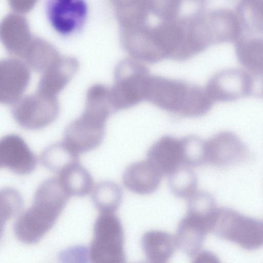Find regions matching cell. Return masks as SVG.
<instances>
[{
    "mask_svg": "<svg viewBox=\"0 0 263 263\" xmlns=\"http://www.w3.org/2000/svg\"><path fill=\"white\" fill-rule=\"evenodd\" d=\"M162 176L146 160L128 165L123 174L122 182L128 190L137 194L147 195L157 190Z\"/></svg>",
    "mask_w": 263,
    "mask_h": 263,
    "instance_id": "obj_19",
    "label": "cell"
},
{
    "mask_svg": "<svg viewBox=\"0 0 263 263\" xmlns=\"http://www.w3.org/2000/svg\"><path fill=\"white\" fill-rule=\"evenodd\" d=\"M1 222L2 228L6 221L22 210L24 201L16 190L7 187L1 191Z\"/></svg>",
    "mask_w": 263,
    "mask_h": 263,
    "instance_id": "obj_31",
    "label": "cell"
},
{
    "mask_svg": "<svg viewBox=\"0 0 263 263\" xmlns=\"http://www.w3.org/2000/svg\"><path fill=\"white\" fill-rule=\"evenodd\" d=\"M152 75L147 67L133 58L119 61L114 71V83L110 88L116 111L131 108L146 100Z\"/></svg>",
    "mask_w": 263,
    "mask_h": 263,
    "instance_id": "obj_3",
    "label": "cell"
},
{
    "mask_svg": "<svg viewBox=\"0 0 263 263\" xmlns=\"http://www.w3.org/2000/svg\"><path fill=\"white\" fill-rule=\"evenodd\" d=\"M37 159L25 141L17 134H8L0 141V166L18 175L33 172Z\"/></svg>",
    "mask_w": 263,
    "mask_h": 263,
    "instance_id": "obj_13",
    "label": "cell"
},
{
    "mask_svg": "<svg viewBox=\"0 0 263 263\" xmlns=\"http://www.w3.org/2000/svg\"><path fill=\"white\" fill-rule=\"evenodd\" d=\"M249 151L242 141L234 133H218L205 141L206 163L217 166L238 163L248 155Z\"/></svg>",
    "mask_w": 263,
    "mask_h": 263,
    "instance_id": "obj_11",
    "label": "cell"
},
{
    "mask_svg": "<svg viewBox=\"0 0 263 263\" xmlns=\"http://www.w3.org/2000/svg\"><path fill=\"white\" fill-rule=\"evenodd\" d=\"M235 43L240 64L256 76H263V36L242 35Z\"/></svg>",
    "mask_w": 263,
    "mask_h": 263,
    "instance_id": "obj_21",
    "label": "cell"
},
{
    "mask_svg": "<svg viewBox=\"0 0 263 263\" xmlns=\"http://www.w3.org/2000/svg\"><path fill=\"white\" fill-rule=\"evenodd\" d=\"M70 196L58 178L43 181L35 193L32 205L13 224L16 238L26 244L37 242L52 228Z\"/></svg>",
    "mask_w": 263,
    "mask_h": 263,
    "instance_id": "obj_1",
    "label": "cell"
},
{
    "mask_svg": "<svg viewBox=\"0 0 263 263\" xmlns=\"http://www.w3.org/2000/svg\"><path fill=\"white\" fill-rule=\"evenodd\" d=\"M262 0H239L238 3L241 4H251L258 2L261 1Z\"/></svg>",
    "mask_w": 263,
    "mask_h": 263,
    "instance_id": "obj_35",
    "label": "cell"
},
{
    "mask_svg": "<svg viewBox=\"0 0 263 263\" xmlns=\"http://www.w3.org/2000/svg\"><path fill=\"white\" fill-rule=\"evenodd\" d=\"M204 16L213 44L235 42L242 35V25L236 12L217 9Z\"/></svg>",
    "mask_w": 263,
    "mask_h": 263,
    "instance_id": "obj_16",
    "label": "cell"
},
{
    "mask_svg": "<svg viewBox=\"0 0 263 263\" xmlns=\"http://www.w3.org/2000/svg\"><path fill=\"white\" fill-rule=\"evenodd\" d=\"M79 155L64 141L57 142L45 148L41 155V162L48 170L59 173L69 165L79 162Z\"/></svg>",
    "mask_w": 263,
    "mask_h": 263,
    "instance_id": "obj_25",
    "label": "cell"
},
{
    "mask_svg": "<svg viewBox=\"0 0 263 263\" xmlns=\"http://www.w3.org/2000/svg\"><path fill=\"white\" fill-rule=\"evenodd\" d=\"M147 160L162 176H170L183 165L181 139L170 135L161 137L148 150Z\"/></svg>",
    "mask_w": 263,
    "mask_h": 263,
    "instance_id": "obj_14",
    "label": "cell"
},
{
    "mask_svg": "<svg viewBox=\"0 0 263 263\" xmlns=\"http://www.w3.org/2000/svg\"><path fill=\"white\" fill-rule=\"evenodd\" d=\"M188 199L187 214L193 215L207 223L210 228L217 211L214 197L205 191H196Z\"/></svg>",
    "mask_w": 263,
    "mask_h": 263,
    "instance_id": "obj_28",
    "label": "cell"
},
{
    "mask_svg": "<svg viewBox=\"0 0 263 263\" xmlns=\"http://www.w3.org/2000/svg\"><path fill=\"white\" fill-rule=\"evenodd\" d=\"M210 231L246 250H254L263 246V221L229 208H217Z\"/></svg>",
    "mask_w": 263,
    "mask_h": 263,
    "instance_id": "obj_4",
    "label": "cell"
},
{
    "mask_svg": "<svg viewBox=\"0 0 263 263\" xmlns=\"http://www.w3.org/2000/svg\"><path fill=\"white\" fill-rule=\"evenodd\" d=\"M45 11L53 30L60 35L68 37L83 28L88 8L85 0H47Z\"/></svg>",
    "mask_w": 263,
    "mask_h": 263,
    "instance_id": "obj_9",
    "label": "cell"
},
{
    "mask_svg": "<svg viewBox=\"0 0 263 263\" xmlns=\"http://www.w3.org/2000/svg\"><path fill=\"white\" fill-rule=\"evenodd\" d=\"M183 0H146L149 12L162 21L177 18Z\"/></svg>",
    "mask_w": 263,
    "mask_h": 263,
    "instance_id": "obj_32",
    "label": "cell"
},
{
    "mask_svg": "<svg viewBox=\"0 0 263 263\" xmlns=\"http://www.w3.org/2000/svg\"><path fill=\"white\" fill-rule=\"evenodd\" d=\"M63 189L70 196H84L91 191L92 178L89 172L79 162L66 166L58 178Z\"/></svg>",
    "mask_w": 263,
    "mask_h": 263,
    "instance_id": "obj_23",
    "label": "cell"
},
{
    "mask_svg": "<svg viewBox=\"0 0 263 263\" xmlns=\"http://www.w3.org/2000/svg\"><path fill=\"white\" fill-rule=\"evenodd\" d=\"M59 259L64 262H88L89 249L83 246L69 248L61 252Z\"/></svg>",
    "mask_w": 263,
    "mask_h": 263,
    "instance_id": "obj_33",
    "label": "cell"
},
{
    "mask_svg": "<svg viewBox=\"0 0 263 263\" xmlns=\"http://www.w3.org/2000/svg\"><path fill=\"white\" fill-rule=\"evenodd\" d=\"M146 100L166 111L190 118L206 114L214 102L200 86L156 76L150 78Z\"/></svg>",
    "mask_w": 263,
    "mask_h": 263,
    "instance_id": "obj_2",
    "label": "cell"
},
{
    "mask_svg": "<svg viewBox=\"0 0 263 263\" xmlns=\"http://www.w3.org/2000/svg\"><path fill=\"white\" fill-rule=\"evenodd\" d=\"M123 198L121 187L110 181H103L93 188L91 199L95 207L102 213H114L119 207Z\"/></svg>",
    "mask_w": 263,
    "mask_h": 263,
    "instance_id": "obj_26",
    "label": "cell"
},
{
    "mask_svg": "<svg viewBox=\"0 0 263 263\" xmlns=\"http://www.w3.org/2000/svg\"><path fill=\"white\" fill-rule=\"evenodd\" d=\"M105 123L83 113L71 121L64 132V142L78 154L91 151L102 143Z\"/></svg>",
    "mask_w": 263,
    "mask_h": 263,
    "instance_id": "obj_10",
    "label": "cell"
},
{
    "mask_svg": "<svg viewBox=\"0 0 263 263\" xmlns=\"http://www.w3.org/2000/svg\"><path fill=\"white\" fill-rule=\"evenodd\" d=\"M168 185L172 193L181 198H189L196 192L198 179L189 166L182 165L169 176Z\"/></svg>",
    "mask_w": 263,
    "mask_h": 263,
    "instance_id": "obj_27",
    "label": "cell"
},
{
    "mask_svg": "<svg viewBox=\"0 0 263 263\" xmlns=\"http://www.w3.org/2000/svg\"><path fill=\"white\" fill-rule=\"evenodd\" d=\"M61 55L50 43L40 38L33 37L21 58L35 72H43Z\"/></svg>",
    "mask_w": 263,
    "mask_h": 263,
    "instance_id": "obj_22",
    "label": "cell"
},
{
    "mask_svg": "<svg viewBox=\"0 0 263 263\" xmlns=\"http://www.w3.org/2000/svg\"><path fill=\"white\" fill-rule=\"evenodd\" d=\"M31 78L29 67L15 58L0 62V101L12 105L19 100L28 87Z\"/></svg>",
    "mask_w": 263,
    "mask_h": 263,
    "instance_id": "obj_12",
    "label": "cell"
},
{
    "mask_svg": "<svg viewBox=\"0 0 263 263\" xmlns=\"http://www.w3.org/2000/svg\"><path fill=\"white\" fill-rule=\"evenodd\" d=\"M236 12L243 29L263 34V1L247 5H238Z\"/></svg>",
    "mask_w": 263,
    "mask_h": 263,
    "instance_id": "obj_30",
    "label": "cell"
},
{
    "mask_svg": "<svg viewBox=\"0 0 263 263\" xmlns=\"http://www.w3.org/2000/svg\"><path fill=\"white\" fill-rule=\"evenodd\" d=\"M11 114L22 128L31 130L44 128L57 118L60 105L57 97L36 91L22 97L12 105Z\"/></svg>",
    "mask_w": 263,
    "mask_h": 263,
    "instance_id": "obj_6",
    "label": "cell"
},
{
    "mask_svg": "<svg viewBox=\"0 0 263 263\" xmlns=\"http://www.w3.org/2000/svg\"><path fill=\"white\" fill-rule=\"evenodd\" d=\"M37 0H8L11 8L17 13H24L30 11Z\"/></svg>",
    "mask_w": 263,
    "mask_h": 263,
    "instance_id": "obj_34",
    "label": "cell"
},
{
    "mask_svg": "<svg viewBox=\"0 0 263 263\" xmlns=\"http://www.w3.org/2000/svg\"><path fill=\"white\" fill-rule=\"evenodd\" d=\"M1 39L9 53L22 57L33 37L26 18L16 13L8 15L2 21Z\"/></svg>",
    "mask_w": 263,
    "mask_h": 263,
    "instance_id": "obj_18",
    "label": "cell"
},
{
    "mask_svg": "<svg viewBox=\"0 0 263 263\" xmlns=\"http://www.w3.org/2000/svg\"><path fill=\"white\" fill-rule=\"evenodd\" d=\"M261 77V84H260V90L259 94V96L263 98V76Z\"/></svg>",
    "mask_w": 263,
    "mask_h": 263,
    "instance_id": "obj_36",
    "label": "cell"
},
{
    "mask_svg": "<svg viewBox=\"0 0 263 263\" xmlns=\"http://www.w3.org/2000/svg\"><path fill=\"white\" fill-rule=\"evenodd\" d=\"M254 85V78L247 71L228 68L213 75L205 90L213 102H231L251 95Z\"/></svg>",
    "mask_w": 263,
    "mask_h": 263,
    "instance_id": "obj_8",
    "label": "cell"
},
{
    "mask_svg": "<svg viewBox=\"0 0 263 263\" xmlns=\"http://www.w3.org/2000/svg\"><path fill=\"white\" fill-rule=\"evenodd\" d=\"M120 27L146 23L149 12L146 0H110Z\"/></svg>",
    "mask_w": 263,
    "mask_h": 263,
    "instance_id": "obj_24",
    "label": "cell"
},
{
    "mask_svg": "<svg viewBox=\"0 0 263 263\" xmlns=\"http://www.w3.org/2000/svg\"><path fill=\"white\" fill-rule=\"evenodd\" d=\"M89 256L95 263L125 262L123 227L114 213H101L97 218Z\"/></svg>",
    "mask_w": 263,
    "mask_h": 263,
    "instance_id": "obj_5",
    "label": "cell"
},
{
    "mask_svg": "<svg viewBox=\"0 0 263 263\" xmlns=\"http://www.w3.org/2000/svg\"><path fill=\"white\" fill-rule=\"evenodd\" d=\"M181 139L183 165L196 167L206 162L205 141L195 135H189Z\"/></svg>",
    "mask_w": 263,
    "mask_h": 263,
    "instance_id": "obj_29",
    "label": "cell"
},
{
    "mask_svg": "<svg viewBox=\"0 0 263 263\" xmlns=\"http://www.w3.org/2000/svg\"><path fill=\"white\" fill-rule=\"evenodd\" d=\"M119 34L122 48L132 58L149 64L166 59L154 27L147 23L120 27Z\"/></svg>",
    "mask_w": 263,
    "mask_h": 263,
    "instance_id": "obj_7",
    "label": "cell"
},
{
    "mask_svg": "<svg viewBox=\"0 0 263 263\" xmlns=\"http://www.w3.org/2000/svg\"><path fill=\"white\" fill-rule=\"evenodd\" d=\"M79 68L78 60L72 57L61 56L42 73L37 92L57 97L69 83Z\"/></svg>",
    "mask_w": 263,
    "mask_h": 263,
    "instance_id": "obj_15",
    "label": "cell"
},
{
    "mask_svg": "<svg viewBox=\"0 0 263 263\" xmlns=\"http://www.w3.org/2000/svg\"><path fill=\"white\" fill-rule=\"evenodd\" d=\"M141 243L146 258L149 262L156 263L167 262L177 246L175 237L168 232L159 230L145 232Z\"/></svg>",
    "mask_w": 263,
    "mask_h": 263,
    "instance_id": "obj_20",
    "label": "cell"
},
{
    "mask_svg": "<svg viewBox=\"0 0 263 263\" xmlns=\"http://www.w3.org/2000/svg\"><path fill=\"white\" fill-rule=\"evenodd\" d=\"M210 231L206 222L186 213L177 227L175 236L177 247L187 256L194 258L201 251Z\"/></svg>",
    "mask_w": 263,
    "mask_h": 263,
    "instance_id": "obj_17",
    "label": "cell"
}]
</instances>
